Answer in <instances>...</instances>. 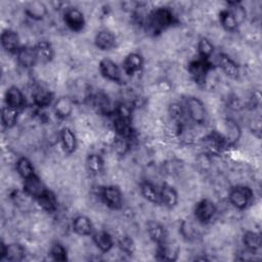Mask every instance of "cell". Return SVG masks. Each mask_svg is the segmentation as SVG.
<instances>
[{"label": "cell", "mask_w": 262, "mask_h": 262, "mask_svg": "<svg viewBox=\"0 0 262 262\" xmlns=\"http://www.w3.org/2000/svg\"><path fill=\"white\" fill-rule=\"evenodd\" d=\"M101 202L111 210L118 211L122 209L124 198L121 188L115 184L102 185L98 191Z\"/></svg>", "instance_id": "cell-3"}, {"label": "cell", "mask_w": 262, "mask_h": 262, "mask_svg": "<svg viewBox=\"0 0 262 262\" xmlns=\"http://www.w3.org/2000/svg\"><path fill=\"white\" fill-rule=\"evenodd\" d=\"M53 112L58 119H68L74 112L73 99L69 96H59L53 102Z\"/></svg>", "instance_id": "cell-22"}, {"label": "cell", "mask_w": 262, "mask_h": 262, "mask_svg": "<svg viewBox=\"0 0 262 262\" xmlns=\"http://www.w3.org/2000/svg\"><path fill=\"white\" fill-rule=\"evenodd\" d=\"M179 231L184 239L194 241L199 236V231L189 220H183L179 225Z\"/></svg>", "instance_id": "cell-39"}, {"label": "cell", "mask_w": 262, "mask_h": 262, "mask_svg": "<svg viewBox=\"0 0 262 262\" xmlns=\"http://www.w3.org/2000/svg\"><path fill=\"white\" fill-rule=\"evenodd\" d=\"M94 45L101 51H110L117 46V37L107 29L100 30L94 36Z\"/></svg>", "instance_id": "cell-12"}, {"label": "cell", "mask_w": 262, "mask_h": 262, "mask_svg": "<svg viewBox=\"0 0 262 262\" xmlns=\"http://www.w3.org/2000/svg\"><path fill=\"white\" fill-rule=\"evenodd\" d=\"M4 100H5V104L15 108L17 111L21 110L25 105H26V97L25 94L23 93V91L15 85L9 86L6 91H5V95H4Z\"/></svg>", "instance_id": "cell-17"}, {"label": "cell", "mask_w": 262, "mask_h": 262, "mask_svg": "<svg viewBox=\"0 0 262 262\" xmlns=\"http://www.w3.org/2000/svg\"><path fill=\"white\" fill-rule=\"evenodd\" d=\"M196 50H198V56L200 58L210 60V58L214 54L215 46L209 38L203 36L199 39L196 43Z\"/></svg>", "instance_id": "cell-35"}, {"label": "cell", "mask_w": 262, "mask_h": 262, "mask_svg": "<svg viewBox=\"0 0 262 262\" xmlns=\"http://www.w3.org/2000/svg\"><path fill=\"white\" fill-rule=\"evenodd\" d=\"M98 70L104 79L118 84L122 82V69L111 58H102L98 63Z\"/></svg>", "instance_id": "cell-8"}, {"label": "cell", "mask_w": 262, "mask_h": 262, "mask_svg": "<svg viewBox=\"0 0 262 262\" xmlns=\"http://www.w3.org/2000/svg\"><path fill=\"white\" fill-rule=\"evenodd\" d=\"M117 245L120 251L128 256L134 255L136 251V244L132 238V236H130L129 234L120 235L117 239Z\"/></svg>", "instance_id": "cell-37"}, {"label": "cell", "mask_w": 262, "mask_h": 262, "mask_svg": "<svg viewBox=\"0 0 262 262\" xmlns=\"http://www.w3.org/2000/svg\"><path fill=\"white\" fill-rule=\"evenodd\" d=\"M139 191L141 196L148 203L160 205V194L159 189L148 180H142L139 183Z\"/></svg>", "instance_id": "cell-29"}, {"label": "cell", "mask_w": 262, "mask_h": 262, "mask_svg": "<svg viewBox=\"0 0 262 262\" xmlns=\"http://www.w3.org/2000/svg\"><path fill=\"white\" fill-rule=\"evenodd\" d=\"M203 143L206 149L212 155H218L222 152V150L225 147H227L226 141L223 138L222 134L217 131H213L210 134H208L206 137H204Z\"/></svg>", "instance_id": "cell-16"}, {"label": "cell", "mask_w": 262, "mask_h": 262, "mask_svg": "<svg viewBox=\"0 0 262 262\" xmlns=\"http://www.w3.org/2000/svg\"><path fill=\"white\" fill-rule=\"evenodd\" d=\"M38 61L41 63H49L53 60L55 52L52 44L48 40H40L35 45Z\"/></svg>", "instance_id": "cell-26"}, {"label": "cell", "mask_w": 262, "mask_h": 262, "mask_svg": "<svg viewBox=\"0 0 262 262\" xmlns=\"http://www.w3.org/2000/svg\"><path fill=\"white\" fill-rule=\"evenodd\" d=\"M24 12L29 18L39 21L46 17L48 13V8L46 4L42 1H31L25 5Z\"/></svg>", "instance_id": "cell-23"}, {"label": "cell", "mask_w": 262, "mask_h": 262, "mask_svg": "<svg viewBox=\"0 0 262 262\" xmlns=\"http://www.w3.org/2000/svg\"><path fill=\"white\" fill-rule=\"evenodd\" d=\"M59 138L62 149L66 154L72 155L76 151L78 146V139L74 130L70 127H63L59 132Z\"/></svg>", "instance_id": "cell-25"}, {"label": "cell", "mask_w": 262, "mask_h": 262, "mask_svg": "<svg viewBox=\"0 0 262 262\" xmlns=\"http://www.w3.org/2000/svg\"><path fill=\"white\" fill-rule=\"evenodd\" d=\"M128 147H129V139L117 135L116 139L114 140V149L118 154L124 155L128 150Z\"/></svg>", "instance_id": "cell-42"}, {"label": "cell", "mask_w": 262, "mask_h": 262, "mask_svg": "<svg viewBox=\"0 0 262 262\" xmlns=\"http://www.w3.org/2000/svg\"><path fill=\"white\" fill-rule=\"evenodd\" d=\"M73 231L81 236H91L94 232L92 220L86 215H77L72 220Z\"/></svg>", "instance_id": "cell-20"}, {"label": "cell", "mask_w": 262, "mask_h": 262, "mask_svg": "<svg viewBox=\"0 0 262 262\" xmlns=\"http://www.w3.org/2000/svg\"><path fill=\"white\" fill-rule=\"evenodd\" d=\"M144 66V58L139 52H130L123 60L122 69L127 76H134L139 74Z\"/></svg>", "instance_id": "cell-10"}, {"label": "cell", "mask_w": 262, "mask_h": 262, "mask_svg": "<svg viewBox=\"0 0 262 262\" xmlns=\"http://www.w3.org/2000/svg\"><path fill=\"white\" fill-rule=\"evenodd\" d=\"M185 108L189 119L196 125H203L207 121V108L201 98L188 96L185 100Z\"/></svg>", "instance_id": "cell-5"}, {"label": "cell", "mask_w": 262, "mask_h": 262, "mask_svg": "<svg viewBox=\"0 0 262 262\" xmlns=\"http://www.w3.org/2000/svg\"><path fill=\"white\" fill-rule=\"evenodd\" d=\"M213 64L210 62V60L198 58L194 60H191L188 63V74L190 75L191 79L198 84L199 86H203L206 84L208 74L211 70H213Z\"/></svg>", "instance_id": "cell-6"}, {"label": "cell", "mask_w": 262, "mask_h": 262, "mask_svg": "<svg viewBox=\"0 0 262 262\" xmlns=\"http://www.w3.org/2000/svg\"><path fill=\"white\" fill-rule=\"evenodd\" d=\"M223 125H224V132L221 134L225 139L227 146L235 144L242 136L241 126L232 119H225L223 122Z\"/></svg>", "instance_id": "cell-21"}, {"label": "cell", "mask_w": 262, "mask_h": 262, "mask_svg": "<svg viewBox=\"0 0 262 262\" xmlns=\"http://www.w3.org/2000/svg\"><path fill=\"white\" fill-rule=\"evenodd\" d=\"M18 112L19 111L12 108L6 104L3 105L1 108V115H0L2 126L6 129L13 128L17 123Z\"/></svg>", "instance_id": "cell-34"}, {"label": "cell", "mask_w": 262, "mask_h": 262, "mask_svg": "<svg viewBox=\"0 0 262 262\" xmlns=\"http://www.w3.org/2000/svg\"><path fill=\"white\" fill-rule=\"evenodd\" d=\"M5 255H6V244L3 241H1V243H0V260H4Z\"/></svg>", "instance_id": "cell-45"}, {"label": "cell", "mask_w": 262, "mask_h": 262, "mask_svg": "<svg viewBox=\"0 0 262 262\" xmlns=\"http://www.w3.org/2000/svg\"><path fill=\"white\" fill-rule=\"evenodd\" d=\"M217 67L223 72V74L227 78L231 80H237L239 78V75H241L239 66L228 54L224 52H220L217 55Z\"/></svg>", "instance_id": "cell-9"}, {"label": "cell", "mask_w": 262, "mask_h": 262, "mask_svg": "<svg viewBox=\"0 0 262 262\" xmlns=\"http://www.w3.org/2000/svg\"><path fill=\"white\" fill-rule=\"evenodd\" d=\"M15 55L18 64L25 69H32L36 66L37 62H39L34 46H21Z\"/></svg>", "instance_id": "cell-15"}, {"label": "cell", "mask_w": 262, "mask_h": 262, "mask_svg": "<svg viewBox=\"0 0 262 262\" xmlns=\"http://www.w3.org/2000/svg\"><path fill=\"white\" fill-rule=\"evenodd\" d=\"M168 112H169V115L170 117L175 120V121H179L182 119L183 117V114H184V110H183V106L178 103V102H173L169 105V108H168Z\"/></svg>", "instance_id": "cell-43"}, {"label": "cell", "mask_w": 262, "mask_h": 262, "mask_svg": "<svg viewBox=\"0 0 262 262\" xmlns=\"http://www.w3.org/2000/svg\"><path fill=\"white\" fill-rule=\"evenodd\" d=\"M49 255L52 260L58 262H66L69 259L67 248L59 242H54L51 244L49 248Z\"/></svg>", "instance_id": "cell-38"}, {"label": "cell", "mask_w": 262, "mask_h": 262, "mask_svg": "<svg viewBox=\"0 0 262 262\" xmlns=\"http://www.w3.org/2000/svg\"><path fill=\"white\" fill-rule=\"evenodd\" d=\"M26 257V248L19 243H10L6 244V261L11 262H20Z\"/></svg>", "instance_id": "cell-32"}, {"label": "cell", "mask_w": 262, "mask_h": 262, "mask_svg": "<svg viewBox=\"0 0 262 262\" xmlns=\"http://www.w3.org/2000/svg\"><path fill=\"white\" fill-rule=\"evenodd\" d=\"M217 213V206L216 204L209 198H203L193 208V215L195 220L202 224L207 225L211 223Z\"/></svg>", "instance_id": "cell-4"}, {"label": "cell", "mask_w": 262, "mask_h": 262, "mask_svg": "<svg viewBox=\"0 0 262 262\" xmlns=\"http://www.w3.org/2000/svg\"><path fill=\"white\" fill-rule=\"evenodd\" d=\"M63 23L71 31L79 33L85 28L86 19L78 7H68L63 12Z\"/></svg>", "instance_id": "cell-7"}, {"label": "cell", "mask_w": 262, "mask_h": 262, "mask_svg": "<svg viewBox=\"0 0 262 262\" xmlns=\"http://www.w3.org/2000/svg\"><path fill=\"white\" fill-rule=\"evenodd\" d=\"M179 257V248L177 245L170 244L167 239L162 244L157 245L156 258L161 261L173 262Z\"/></svg>", "instance_id": "cell-18"}, {"label": "cell", "mask_w": 262, "mask_h": 262, "mask_svg": "<svg viewBox=\"0 0 262 262\" xmlns=\"http://www.w3.org/2000/svg\"><path fill=\"white\" fill-rule=\"evenodd\" d=\"M229 107L232 110H235V111H239L244 107V103L238 97L234 96L233 98H230V100H229Z\"/></svg>", "instance_id": "cell-44"}, {"label": "cell", "mask_w": 262, "mask_h": 262, "mask_svg": "<svg viewBox=\"0 0 262 262\" xmlns=\"http://www.w3.org/2000/svg\"><path fill=\"white\" fill-rule=\"evenodd\" d=\"M178 23L176 15L167 6L154 8L147 15V25L154 33H162L163 31L173 27Z\"/></svg>", "instance_id": "cell-1"}, {"label": "cell", "mask_w": 262, "mask_h": 262, "mask_svg": "<svg viewBox=\"0 0 262 262\" xmlns=\"http://www.w3.org/2000/svg\"><path fill=\"white\" fill-rule=\"evenodd\" d=\"M219 23L224 31L235 32L238 29L239 24L228 8H224L219 12Z\"/></svg>", "instance_id": "cell-33"}, {"label": "cell", "mask_w": 262, "mask_h": 262, "mask_svg": "<svg viewBox=\"0 0 262 262\" xmlns=\"http://www.w3.org/2000/svg\"><path fill=\"white\" fill-rule=\"evenodd\" d=\"M94 105L100 111V112H106L108 113L110 112V108H111V102H110V99H108V96L106 94H104L103 92H98L94 98Z\"/></svg>", "instance_id": "cell-41"}, {"label": "cell", "mask_w": 262, "mask_h": 262, "mask_svg": "<svg viewBox=\"0 0 262 262\" xmlns=\"http://www.w3.org/2000/svg\"><path fill=\"white\" fill-rule=\"evenodd\" d=\"M23 190L25 192H27L29 195H31L36 201L39 198H41L48 190V188L45 186V184L40 179V177L36 174V175L24 180Z\"/></svg>", "instance_id": "cell-13"}, {"label": "cell", "mask_w": 262, "mask_h": 262, "mask_svg": "<svg viewBox=\"0 0 262 262\" xmlns=\"http://www.w3.org/2000/svg\"><path fill=\"white\" fill-rule=\"evenodd\" d=\"M254 198L253 189L245 184H237L232 186L228 192V201L230 205L236 210H246Z\"/></svg>", "instance_id": "cell-2"}, {"label": "cell", "mask_w": 262, "mask_h": 262, "mask_svg": "<svg viewBox=\"0 0 262 262\" xmlns=\"http://www.w3.org/2000/svg\"><path fill=\"white\" fill-rule=\"evenodd\" d=\"M32 99L33 103L39 108H45L54 102L53 93L43 86H38L35 88L32 94Z\"/></svg>", "instance_id": "cell-27"}, {"label": "cell", "mask_w": 262, "mask_h": 262, "mask_svg": "<svg viewBox=\"0 0 262 262\" xmlns=\"http://www.w3.org/2000/svg\"><path fill=\"white\" fill-rule=\"evenodd\" d=\"M145 229L149 239L154 242L156 245L162 244L167 239L166 227L157 220H152V219L147 220L145 223Z\"/></svg>", "instance_id": "cell-19"}, {"label": "cell", "mask_w": 262, "mask_h": 262, "mask_svg": "<svg viewBox=\"0 0 262 262\" xmlns=\"http://www.w3.org/2000/svg\"><path fill=\"white\" fill-rule=\"evenodd\" d=\"M91 238L93 244L101 253H108L115 246V241L113 236L106 230H94Z\"/></svg>", "instance_id": "cell-24"}, {"label": "cell", "mask_w": 262, "mask_h": 262, "mask_svg": "<svg viewBox=\"0 0 262 262\" xmlns=\"http://www.w3.org/2000/svg\"><path fill=\"white\" fill-rule=\"evenodd\" d=\"M160 204L167 209H174L179 202V194L176 188L168 183H163L159 189Z\"/></svg>", "instance_id": "cell-14"}, {"label": "cell", "mask_w": 262, "mask_h": 262, "mask_svg": "<svg viewBox=\"0 0 262 262\" xmlns=\"http://www.w3.org/2000/svg\"><path fill=\"white\" fill-rule=\"evenodd\" d=\"M85 167L90 175L97 176L101 174L104 169V160L99 154H89L85 160Z\"/></svg>", "instance_id": "cell-28"}, {"label": "cell", "mask_w": 262, "mask_h": 262, "mask_svg": "<svg viewBox=\"0 0 262 262\" xmlns=\"http://www.w3.org/2000/svg\"><path fill=\"white\" fill-rule=\"evenodd\" d=\"M36 201L40 207L48 213H53L57 209V199L50 189H48L41 198Z\"/></svg>", "instance_id": "cell-36"}, {"label": "cell", "mask_w": 262, "mask_h": 262, "mask_svg": "<svg viewBox=\"0 0 262 262\" xmlns=\"http://www.w3.org/2000/svg\"><path fill=\"white\" fill-rule=\"evenodd\" d=\"M15 170L19 177L23 178V180L28 179L34 175H36L35 167L32 163V161L27 157H19L15 162Z\"/></svg>", "instance_id": "cell-31"}, {"label": "cell", "mask_w": 262, "mask_h": 262, "mask_svg": "<svg viewBox=\"0 0 262 262\" xmlns=\"http://www.w3.org/2000/svg\"><path fill=\"white\" fill-rule=\"evenodd\" d=\"M242 243L246 250L256 253L261 249L262 246V237L261 234L257 231L246 230L242 235Z\"/></svg>", "instance_id": "cell-30"}, {"label": "cell", "mask_w": 262, "mask_h": 262, "mask_svg": "<svg viewBox=\"0 0 262 262\" xmlns=\"http://www.w3.org/2000/svg\"><path fill=\"white\" fill-rule=\"evenodd\" d=\"M0 43L2 48L8 53H16L21 47L17 32L9 28L2 31L0 35Z\"/></svg>", "instance_id": "cell-11"}, {"label": "cell", "mask_w": 262, "mask_h": 262, "mask_svg": "<svg viewBox=\"0 0 262 262\" xmlns=\"http://www.w3.org/2000/svg\"><path fill=\"white\" fill-rule=\"evenodd\" d=\"M227 8L232 12V14L234 15V17L236 18V20L239 25L245 20V18L247 16V11L241 2H237V1L228 2Z\"/></svg>", "instance_id": "cell-40"}]
</instances>
